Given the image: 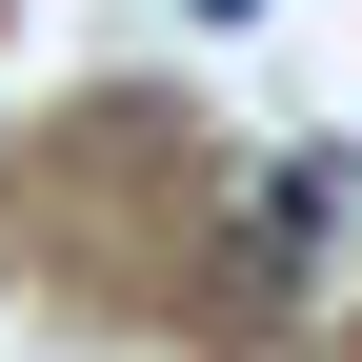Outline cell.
<instances>
[{"mask_svg":"<svg viewBox=\"0 0 362 362\" xmlns=\"http://www.w3.org/2000/svg\"><path fill=\"white\" fill-rule=\"evenodd\" d=\"M322 221H342V161H282V181L242 202V242H221V282H242V302H282L302 262H322Z\"/></svg>","mask_w":362,"mask_h":362,"instance_id":"cell-1","label":"cell"}]
</instances>
